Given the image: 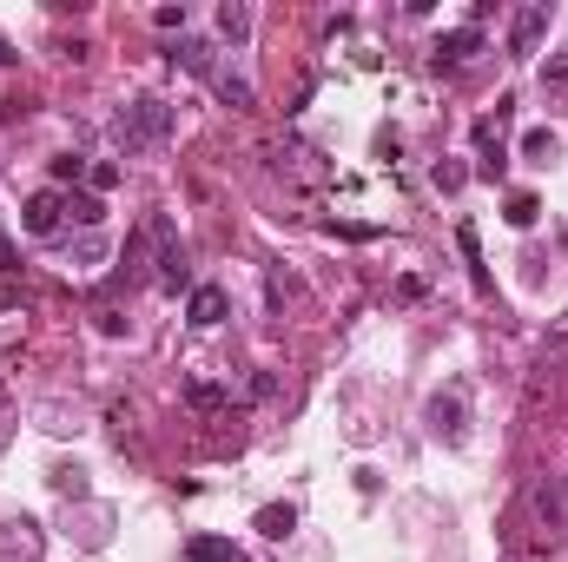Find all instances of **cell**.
I'll return each instance as SVG.
<instances>
[{
	"label": "cell",
	"mask_w": 568,
	"mask_h": 562,
	"mask_svg": "<svg viewBox=\"0 0 568 562\" xmlns=\"http://www.w3.org/2000/svg\"><path fill=\"white\" fill-rule=\"evenodd\" d=\"M113 139H119L126 159H139V152H152V146H166V139H173V107H166V100H132V107L113 120Z\"/></svg>",
	"instance_id": "1"
},
{
	"label": "cell",
	"mask_w": 568,
	"mask_h": 562,
	"mask_svg": "<svg viewBox=\"0 0 568 562\" xmlns=\"http://www.w3.org/2000/svg\"><path fill=\"white\" fill-rule=\"evenodd\" d=\"M152 246H159V285L166 291H179V285H192V259H186V246H179V232H173V218L166 212H152Z\"/></svg>",
	"instance_id": "2"
},
{
	"label": "cell",
	"mask_w": 568,
	"mask_h": 562,
	"mask_svg": "<svg viewBox=\"0 0 568 562\" xmlns=\"http://www.w3.org/2000/svg\"><path fill=\"white\" fill-rule=\"evenodd\" d=\"M548 21H555V8H542V0H535V8H516V21H509V53H516V60H529V53L542 47Z\"/></svg>",
	"instance_id": "3"
},
{
	"label": "cell",
	"mask_w": 568,
	"mask_h": 562,
	"mask_svg": "<svg viewBox=\"0 0 568 562\" xmlns=\"http://www.w3.org/2000/svg\"><path fill=\"white\" fill-rule=\"evenodd\" d=\"M503 166H509L503 126L496 120H476V179H503Z\"/></svg>",
	"instance_id": "4"
},
{
	"label": "cell",
	"mask_w": 568,
	"mask_h": 562,
	"mask_svg": "<svg viewBox=\"0 0 568 562\" xmlns=\"http://www.w3.org/2000/svg\"><path fill=\"white\" fill-rule=\"evenodd\" d=\"M60 218H66V199H60V192H34V199L21 205V232H27V238H53Z\"/></svg>",
	"instance_id": "5"
},
{
	"label": "cell",
	"mask_w": 568,
	"mask_h": 562,
	"mask_svg": "<svg viewBox=\"0 0 568 562\" xmlns=\"http://www.w3.org/2000/svg\"><path fill=\"white\" fill-rule=\"evenodd\" d=\"M47 549V536H40V523L34 516H14L8 523V536H0V562H34Z\"/></svg>",
	"instance_id": "6"
},
{
	"label": "cell",
	"mask_w": 568,
	"mask_h": 562,
	"mask_svg": "<svg viewBox=\"0 0 568 562\" xmlns=\"http://www.w3.org/2000/svg\"><path fill=\"white\" fill-rule=\"evenodd\" d=\"M469 53H482V27H450V34H437L430 66H463Z\"/></svg>",
	"instance_id": "7"
},
{
	"label": "cell",
	"mask_w": 568,
	"mask_h": 562,
	"mask_svg": "<svg viewBox=\"0 0 568 562\" xmlns=\"http://www.w3.org/2000/svg\"><path fill=\"white\" fill-rule=\"evenodd\" d=\"M225 311H231V298H225V285H192V304H186V317L199 332H212V325H225Z\"/></svg>",
	"instance_id": "8"
},
{
	"label": "cell",
	"mask_w": 568,
	"mask_h": 562,
	"mask_svg": "<svg viewBox=\"0 0 568 562\" xmlns=\"http://www.w3.org/2000/svg\"><path fill=\"white\" fill-rule=\"evenodd\" d=\"M166 60H173V66H186V73H199V79H212V40L179 34V40L166 47Z\"/></svg>",
	"instance_id": "9"
},
{
	"label": "cell",
	"mask_w": 568,
	"mask_h": 562,
	"mask_svg": "<svg viewBox=\"0 0 568 562\" xmlns=\"http://www.w3.org/2000/svg\"><path fill=\"white\" fill-rule=\"evenodd\" d=\"M430 430L450 437V444H463V397L456 390L450 397H430Z\"/></svg>",
	"instance_id": "10"
},
{
	"label": "cell",
	"mask_w": 568,
	"mask_h": 562,
	"mask_svg": "<svg viewBox=\"0 0 568 562\" xmlns=\"http://www.w3.org/2000/svg\"><path fill=\"white\" fill-rule=\"evenodd\" d=\"M252 529H258L265 542H285V536L298 529V510H291V503H265V510L252 516Z\"/></svg>",
	"instance_id": "11"
},
{
	"label": "cell",
	"mask_w": 568,
	"mask_h": 562,
	"mask_svg": "<svg viewBox=\"0 0 568 562\" xmlns=\"http://www.w3.org/2000/svg\"><path fill=\"white\" fill-rule=\"evenodd\" d=\"M456 246H463V259H469V285L490 298L496 285H490V265H482V246H476V225H456Z\"/></svg>",
	"instance_id": "12"
},
{
	"label": "cell",
	"mask_w": 568,
	"mask_h": 562,
	"mask_svg": "<svg viewBox=\"0 0 568 562\" xmlns=\"http://www.w3.org/2000/svg\"><path fill=\"white\" fill-rule=\"evenodd\" d=\"M212 87H218V100H225V107H238V113L258 107V93H252V79H245V73H212Z\"/></svg>",
	"instance_id": "13"
},
{
	"label": "cell",
	"mask_w": 568,
	"mask_h": 562,
	"mask_svg": "<svg viewBox=\"0 0 568 562\" xmlns=\"http://www.w3.org/2000/svg\"><path fill=\"white\" fill-rule=\"evenodd\" d=\"M555 152H561V139H555L548 126H535V133H522V159H529V166H555Z\"/></svg>",
	"instance_id": "14"
},
{
	"label": "cell",
	"mask_w": 568,
	"mask_h": 562,
	"mask_svg": "<svg viewBox=\"0 0 568 562\" xmlns=\"http://www.w3.org/2000/svg\"><path fill=\"white\" fill-rule=\"evenodd\" d=\"M218 34H225L231 47L252 34V8H245V0H225V8H218Z\"/></svg>",
	"instance_id": "15"
},
{
	"label": "cell",
	"mask_w": 568,
	"mask_h": 562,
	"mask_svg": "<svg viewBox=\"0 0 568 562\" xmlns=\"http://www.w3.org/2000/svg\"><path fill=\"white\" fill-rule=\"evenodd\" d=\"M503 218H509L516 232H529V225L542 218V199H535V192H509V205H503Z\"/></svg>",
	"instance_id": "16"
},
{
	"label": "cell",
	"mask_w": 568,
	"mask_h": 562,
	"mask_svg": "<svg viewBox=\"0 0 568 562\" xmlns=\"http://www.w3.org/2000/svg\"><path fill=\"white\" fill-rule=\"evenodd\" d=\"M186 562H238V555H231L225 536H192V542H186Z\"/></svg>",
	"instance_id": "17"
},
{
	"label": "cell",
	"mask_w": 568,
	"mask_h": 562,
	"mask_svg": "<svg viewBox=\"0 0 568 562\" xmlns=\"http://www.w3.org/2000/svg\"><path fill=\"white\" fill-rule=\"evenodd\" d=\"M430 179H437V192H463V186H469V173L456 166V159H437V173H430Z\"/></svg>",
	"instance_id": "18"
},
{
	"label": "cell",
	"mask_w": 568,
	"mask_h": 562,
	"mask_svg": "<svg viewBox=\"0 0 568 562\" xmlns=\"http://www.w3.org/2000/svg\"><path fill=\"white\" fill-rule=\"evenodd\" d=\"M53 490H60V497H79V490H87V470H79V463H60V470H53Z\"/></svg>",
	"instance_id": "19"
},
{
	"label": "cell",
	"mask_w": 568,
	"mask_h": 562,
	"mask_svg": "<svg viewBox=\"0 0 568 562\" xmlns=\"http://www.w3.org/2000/svg\"><path fill=\"white\" fill-rule=\"evenodd\" d=\"M66 212H73L79 225H100V218H106V212H100V192H79V199H73Z\"/></svg>",
	"instance_id": "20"
},
{
	"label": "cell",
	"mask_w": 568,
	"mask_h": 562,
	"mask_svg": "<svg viewBox=\"0 0 568 562\" xmlns=\"http://www.w3.org/2000/svg\"><path fill=\"white\" fill-rule=\"evenodd\" d=\"M73 259H79V265H100V259H106V238H93V232H87V238L73 246Z\"/></svg>",
	"instance_id": "21"
},
{
	"label": "cell",
	"mask_w": 568,
	"mask_h": 562,
	"mask_svg": "<svg viewBox=\"0 0 568 562\" xmlns=\"http://www.w3.org/2000/svg\"><path fill=\"white\" fill-rule=\"evenodd\" d=\"M87 186H93V192H113V186H119V166H87Z\"/></svg>",
	"instance_id": "22"
},
{
	"label": "cell",
	"mask_w": 568,
	"mask_h": 562,
	"mask_svg": "<svg viewBox=\"0 0 568 562\" xmlns=\"http://www.w3.org/2000/svg\"><path fill=\"white\" fill-rule=\"evenodd\" d=\"M186 397H192V404H199V411H218V404H225V390H212V384H192Z\"/></svg>",
	"instance_id": "23"
},
{
	"label": "cell",
	"mask_w": 568,
	"mask_h": 562,
	"mask_svg": "<svg viewBox=\"0 0 568 562\" xmlns=\"http://www.w3.org/2000/svg\"><path fill=\"white\" fill-rule=\"evenodd\" d=\"M53 173H60V179H79V173H87V159H73V152H60V159H53Z\"/></svg>",
	"instance_id": "24"
},
{
	"label": "cell",
	"mask_w": 568,
	"mask_h": 562,
	"mask_svg": "<svg viewBox=\"0 0 568 562\" xmlns=\"http://www.w3.org/2000/svg\"><path fill=\"white\" fill-rule=\"evenodd\" d=\"M100 332H106V338H119V332H126V317H119L113 304H100Z\"/></svg>",
	"instance_id": "25"
},
{
	"label": "cell",
	"mask_w": 568,
	"mask_h": 562,
	"mask_svg": "<svg viewBox=\"0 0 568 562\" xmlns=\"http://www.w3.org/2000/svg\"><path fill=\"white\" fill-rule=\"evenodd\" d=\"M152 21H159V27H166V34H173V27H179V34H186V8H159V14H152Z\"/></svg>",
	"instance_id": "26"
},
{
	"label": "cell",
	"mask_w": 568,
	"mask_h": 562,
	"mask_svg": "<svg viewBox=\"0 0 568 562\" xmlns=\"http://www.w3.org/2000/svg\"><path fill=\"white\" fill-rule=\"evenodd\" d=\"M0 272H21V252H14V238L0 232Z\"/></svg>",
	"instance_id": "27"
},
{
	"label": "cell",
	"mask_w": 568,
	"mask_h": 562,
	"mask_svg": "<svg viewBox=\"0 0 568 562\" xmlns=\"http://www.w3.org/2000/svg\"><path fill=\"white\" fill-rule=\"evenodd\" d=\"M548 87H568V53H555V60H548Z\"/></svg>",
	"instance_id": "28"
}]
</instances>
